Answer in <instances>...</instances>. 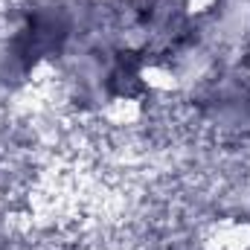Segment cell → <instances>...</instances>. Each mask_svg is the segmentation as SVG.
<instances>
[{
  "instance_id": "obj_3",
  "label": "cell",
  "mask_w": 250,
  "mask_h": 250,
  "mask_svg": "<svg viewBox=\"0 0 250 250\" xmlns=\"http://www.w3.org/2000/svg\"><path fill=\"white\" fill-rule=\"evenodd\" d=\"M140 82L148 93L154 96H166V93H175L181 87V79L175 73V67L166 62H148L140 67Z\"/></svg>"
},
{
  "instance_id": "obj_4",
  "label": "cell",
  "mask_w": 250,
  "mask_h": 250,
  "mask_svg": "<svg viewBox=\"0 0 250 250\" xmlns=\"http://www.w3.org/2000/svg\"><path fill=\"white\" fill-rule=\"evenodd\" d=\"M218 0H184V12L189 18H204L209 12H215Z\"/></svg>"
},
{
  "instance_id": "obj_2",
  "label": "cell",
  "mask_w": 250,
  "mask_h": 250,
  "mask_svg": "<svg viewBox=\"0 0 250 250\" xmlns=\"http://www.w3.org/2000/svg\"><path fill=\"white\" fill-rule=\"evenodd\" d=\"M146 111H143V102L137 96H111L102 108V120L111 125V128H134V125L143 123Z\"/></svg>"
},
{
  "instance_id": "obj_1",
  "label": "cell",
  "mask_w": 250,
  "mask_h": 250,
  "mask_svg": "<svg viewBox=\"0 0 250 250\" xmlns=\"http://www.w3.org/2000/svg\"><path fill=\"white\" fill-rule=\"evenodd\" d=\"M201 250H250V218H215L201 233Z\"/></svg>"
}]
</instances>
